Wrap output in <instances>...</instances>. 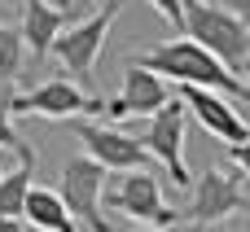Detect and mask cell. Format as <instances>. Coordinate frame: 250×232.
<instances>
[{
    "mask_svg": "<svg viewBox=\"0 0 250 232\" xmlns=\"http://www.w3.org/2000/svg\"><path fill=\"white\" fill-rule=\"evenodd\" d=\"M136 232H158V228H136Z\"/></svg>",
    "mask_w": 250,
    "mask_h": 232,
    "instance_id": "23",
    "label": "cell"
},
{
    "mask_svg": "<svg viewBox=\"0 0 250 232\" xmlns=\"http://www.w3.org/2000/svg\"><path fill=\"white\" fill-rule=\"evenodd\" d=\"M75 136L83 140L88 158H92V162H101L105 171H145V162H149V149H145L136 136L119 132V127L75 118Z\"/></svg>",
    "mask_w": 250,
    "mask_h": 232,
    "instance_id": "8",
    "label": "cell"
},
{
    "mask_svg": "<svg viewBox=\"0 0 250 232\" xmlns=\"http://www.w3.org/2000/svg\"><path fill=\"white\" fill-rule=\"evenodd\" d=\"M31 189H35V154H22L13 171H0V219H22Z\"/></svg>",
    "mask_w": 250,
    "mask_h": 232,
    "instance_id": "13",
    "label": "cell"
},
{
    "mask_svg": "<svg viewBox=\"0 0 250 232\" xmlns=\"http://www.w3.org/2000/svg\"><path fill=\"white\" fill-rule=\"evenodd\" d=\"M22 31L18 26H4L0 22V88L9 92L18 83V70H22Z\"/></svg>",
    "mask_w": 250,
    "mask_h": 232,
    "instance_id": "15",
    "label": "cell"
},
{
    "mask_svg": "<svg viewBox=\"0 0 250 232\" xmlns=\"http://www.w3.org/2000/svg\"><path fill=\"white\" fill-rule=\"evenodd\" d=\"M233 167L250 175V140H246V145H233Z\"/></svg>",
    "mask_w": 250,
    "mask_h": 232,
    "instance_id": "18",
    "label": "cell"
},
{
    "mask_svg": "<svg viewBox=\"0 0 250 232\" xmlns=\"http://www.w3.org/2000/svg\"><path fill=\"white\" fill-rule=\"evenodd\" d=\"M70 13L75 9H57V4H48V0H22V44L31 48V57L35 61H44L48 53H53V39L70 26Z\"/></svg>",
    "mask_w": 250,
    "mask_h": 232,
    "instance_id": "12",
    "label": "cell"
},
{
    "mask_svg": "<svg viewBox=\"0 0 250 232\" xmlns=\"http://www.w3.org/2000/svg\"><path fill=\"white\" fill-rule=\"evenodd\" d=\"M185 114H189L185 101L171 97V101L145 123V136H141V145L149 149V158H158V162L167 167V175H171L176 189L189 184V167H185Z\"/></svg>",
    "mask_w": 250,
    "mask_h": 232,
    "instance_id": "7",
    "label": "cell"
},
{
    "mask_svg": "<svg viewBox=\"0 0 250 232\" xmlns=\"http://www.w3.org/2000/svg\"><path fill=\"white\" fill-rule=\"evenodd\" d=\"M233 13L242 18V26L250 31V0H233Z\"/></svg>",
    "mask_w": 250,
    "mask_h": 232,
    "instance_id": "19",
    "label": "cell"
},
{
    "mask_svg": "<svg viewBox=\"0 0 250 232\" xmlns=\"http://www.w3.org/2000/svg\"><path fill=\"white\" fill-rule=\"evenodd\" d=\"M0 232H26V228H22V219H0Z\"/></svg>",
    "mask_w": 250,
    "mask_h": 232,
    "instance_id": "20",
    "label": "cell"
},
{
    "mask_svg": "<svg viewBox=\"0 0 250 232\" xmlns=\"http://www.w3.org/2000/svg\"><path fill=\"white\" fill-rule=\"evenodd\" d=\"M0 149H9V154H31V145L18 136V127H13V114H9V105H0Z\"/></svg>",
    "mask_w": 250,
    "mask_h": 232,
    "instance_id": "16",
    "label": "cell"
},
{
    "mask_svg": "<svg viewBox=\"0 0 250 232\" xmlns=\"http://www.w3.org/2000/svg\"><path fill=\"white\" fill-rule=\"evenodd\" d=\"M176 97L185 101V110H189L211 136H220V140H229V145H246L250 140V123L242 118V110H233L229 97L207 92V88H176Z\"/></svg>",
    "mask_w": 250,
    "mask_h": 232,
    "instance_id": "10",
    "label": "cell"
},
{
    "mask_svg": "<svg viewBox=\"0 0 250 232\" xmlns=\"http://www.w3.org/2000/svg\"><path fill=\"white\" fill-rule=\"evenodd\" d=\"M127 66H141V70H149L158 79H171L176 88H207V92H220V97H246V83L224 61H215L202 44H193L189 35L167 39L158 48H145Z\"/></svg>",
    "mask_w": 250,
    "mask_h": 232,
    "instance_id": "1",
    "label": "cell"
},
{
    "mask_svg": "<svg viewBox=\"0 0 250 232\" xmlns=\"http://www.w3.org/2000/svg\"><path fill=\"white\" fill-rule=\"evenodd\" d=\"M185 35L193 44H202L215 61H224L233 75L242 70L250 57V31L229 4H202V0H185Z\"/></svg>",
    "mask_w": 250,
    "mask_h": 232,
    "instance_id": "2",
    "label": "cell"
},
{
    "mask_svg": "<svg viewBox=\"0 0 250 232\" xmlns=\"http://www.w3.org/2000/svg\"><path fill=\"white\" fill-rule=\"evenodd\" d=\"M119 9H123V0H105V9H97V13L83 18V22H70V26L53 39V57L66 66V75H70L79 88L92 83L97 57H101V48H105V35H110V26H114Z\"/></svg>",
    "mask_w": 250,
    "mask_h": 232,
    "instance_id": "3",
    "label": "cell"
},
{
    "mask_svg": "<svg viewBox=\"0 0 250 232\" xmlns=\"http://www.w3.org/2000/svg\"><path fill=\"white\" fill-rule=\"evenodd\" d=\"M229 215H250V202H246V193L237 189V180L229 171H215L211 167L193 184V197L185 206V219H193L198 228H211V224H220Z\"/></svg>",
    "mask_w": 250,
    "mask_h": 232,
    "instance_id": "9",
    "label": "cell"
},
{
    "mask_svg": "<svg viewBox=\"0 0 250 232\" xmlns=\"http://www.w3.org/2000/svg\"><path fill=\"white\" fill-rule=\"evenodd\" d=\"M149 4H154V9L176 26V31H185V0H149Z\"/></svg>",
    "mask_w": 250,
    "mask_h": 232,
    "instance_id": "17",
    "label": "cell"
},
{
    "mask_svg": "<svg viewBox=\"0 0 250 232\" xmlns=\"http://www.w3.org/2000/svg\"><path fill=\"white\" fill-rule=\"evenodd\" d=\"M176 92L167 88V79H158V75H149V70H141V66H127V75H123V92L114 97V101H105V118H154L167 101H171Z\"/></svg>",
    "mask_w": 250,
    "mask_h": 232,
    "instance_id": "11",
    "label": "cell"
},
{
    "mask_svg": "<svg viewBox=\"0 0 250 232\" xmlns=\"http://www.w3.org/2000/svg\"><path fill=\"white\" fill-rule=\"evenodd\" d=\"M242 75H246V97H250V57L242 61Z\"/></svg>",
    "mask_w": 250,
    "mask_h": 232,
    "instance_id": "21",
    "label": "cell"
},
{
    "mask_svg": "<svg viewBox=\"0 0 250 232\" xmlns=\"http://www.w3.org/2000/svg\"><path fill=\"white\" fill-rule=\"evenodd\" d=\"M57 4H66V9H75V0H57Z\"/></svg>",
    "mask_w": 250,
    "mask_h": 232,
    "instance_id": "22",
    "label": "cell"
},
{
    "mask_svg": "<svg viewBox=\"0 0 250 232\" xmlns=\"http://www.w3.org/2000/svg\"><path fill=\"white\" fill-rule=\"evenodd\" d=\"M202 232H215V228H202Z\"/></svg>",
    "mask_w": 250,
    "mask_h": 232,
    "instance_id": "25",
    "label": "cell"
},
{
    "mask_svg": "<svg viewBox=\"0 0 250 232\" xmlns=\"http://www.w3.org/2000/svg\"><path fill=\"white\" fill-rule=\"evenodd\" d=\"M202 4H220V0H202Z\"/></svg>",
    "mask_w": 250,
    "mask_h": 232,
    "instance_id": "24",
    "label": "cell"
},
{
    "mask_svg": "<svg viewBox=\"0 0 250 232\" xmlns=\"http://www.w3.org/2000/svg\"><path fill=\"white\" fill-rule=\"evenodd\" d=\"M22 219H31L40 232H79L66 202L53 193V189H31L26 193V206H22Z\"/></svg>",
    "mask_w": 250,
    "mask_h": 232,
    "instance_id": "14",
    "label": "cell"
},
{
    "mask_svg": "<svg viewBox=\"0 0 250 232\" xmlns=\"http://www.w3.org/2000/svg\"><path fill=\"white\" fill-rule=\"evenodd\" d=\"M57 197L66 202L70 219L83 224L88 232H114L110 219H105V206H101V197H105V167L92 162L88 154H83V158H70V162L62 167V189H57Z\"/></svg>",
    "mask_w": 250,
    "mask_h": 232,
    "instance_id": "4",
    "label": "cell"
},
{
    "mask_svg": "<svg viewBox=\"0 0 250 232\" xmlns=\"http://www.w3.org/2000/svg\"><path fill=\"white\" fill-rule=\"evenodd\" d=\"M105 202L119 215L136 219V228H158L163 232V228L176 224V211L163 202L158 175H149V171H123V175L105 180Z\"/></svg>",
    "mask_w": 250,
    "mask_h": 232,
    "instance_id": "5",
    "label": "cell"
},
{
    "mask_svg": "<svg viewBox=\"0 0 250 232\" xmlns=\"http://www.w3.org/2000/svg\"><path fill=\"white\" fill-rule=\"evenodd\" d=\"M9 114H31V118H83V114H101L105 101L83 92L75 79H48L31 92H13L9 101Z\"/></svg>",
    "mask_w": 250,
    "mask_h": 232,
    "instance_id": "6",
    "label": "cell"
}]
</instances>
